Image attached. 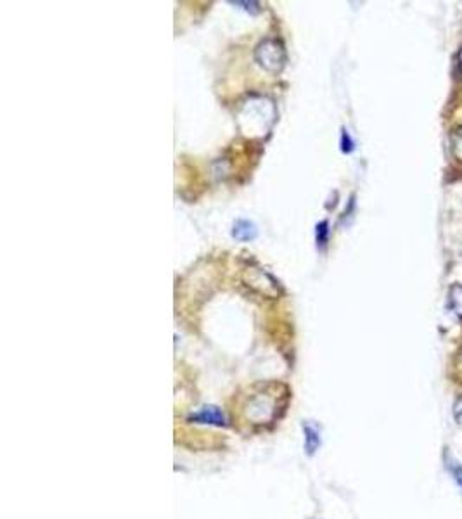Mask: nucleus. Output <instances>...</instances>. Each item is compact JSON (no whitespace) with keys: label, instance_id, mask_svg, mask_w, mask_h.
Listing matches in <instances>:
<instances>
[{"label":"nucleus","instance_id":"1","mask_svg":"<svg viewBox=\"0 0 462 519\" xmlns=\"http://www.w3.org/2000/svg\"><path fill=\"white\" fill-rule=\"evenodd\" d=\"M290 402V391L279 383L257 385L248 389L239 402L237 424L244 433H261L268 431L281 420Z\"/></svg>","mask_w":462,"mask_h":519},{"label":"nucleus","instance_id":"2","mask_svg":"<svg viewBox=\"0 0 462 519\" xmlns=\"http://www.w3.org/2000/svg\"><path fill=\"white\" fill-rule=\"evenodd\" d=\"M257 59L265 70L279 71L284 64V49L277 40L267 39L258 45Z\"/></svg>","mask_w":462,"mask_h":519},{"label":"nucleus","instance_id":"3","mask_svg":"<svg viewBox=\"0 0 462 519\" xmlns=\"http://www.w3.org/2000/svg\"><path fill=\"white\" fill-rule=\"evenodd\" d=\"M447 303L452 314L462 320V284H452L448 289Z\"/></svg>","mask_w":462,"mask_h":519},{"label":"nucleus","instance_id":"4","mask_svg":"<svg viewBox=\"0 0 462 519\" xmlns=\"http://www.w3.org/2000/svg\"><path fill=\"white\" fill-rule=\"evenodd\" d=\"M232 236L239 241H251L258 236V229L253 222L239 220V222H236V225H234Z\"/></svg>","mask_w":462,"mask_h":519},{"label":"nucleus","instance_id":"5","mask_svg":"<svg viewBox=\"0 0 462 519\" xmlns=\"http://www.w3.org/2000/svg\"><path fill=\"white\" fill-rule=\"evenodd\" d=\"M450 152L454 156V159H457L459 163H462V125L455 127L454 130L450 132Z\"/></svg>","mask_w":462,"mask_h":519},{"label":"nucleus","instance_id":"6","mask_svg":"<svg viewBox=\"0 0 462 519\" xmlns=\"http://www.w3.org/2000/svg\"><path fill=\"white\" fill-rule=\"evenodd\" d=\"M328 227H329V223L325 222V220L317 225V244L321 247H324L325 244H328V236H329Z\"/></svg>","mask_w":462,"mask_h":519},{"label":"nucleus","instance_id":"7","mask_svg":"<svg viewBox=\"0 0 462 519\" xmlns=\"http://www.w3.org/2000/svg\"><path fill=\"white\" fill-rule=\"evenodd\" d=\"M448 467H450L452 478H454L455 483H457L459 488H461V490H462V466L459 462H452Z\"/></svg>","mask_w":462,"mask_h":519},{"label":"nucleus","instance_id":"8","mask_svg":"<svg viewBox=\"0 0 462 519\" xmlns=\"http://www.w3.org/2000/svg\"><path fill=\"white\" fill-rule=\"evenodd\" d=\"M452 412H454V419L459 426H462V395L457 396L452 407Z\"/></svg>","mask_w":462,"mask_h":519},{"label":"nucleus","instance_id":"9","mask_svg":"<svg viewBox=\"0 0 462 519\" xmlns=\"http://www.w3.org/2000/svg\"><path fill=\"white\" fill-rule=\"evenodd\" d=\"M353 145H355V144H353V141H352V137H350L348 132L343 130V134H341V149H343V152H352L353 151Z\"/></svg>","mask_w":462,"mask_h":519},{"label":"nucleus","instance_id":"10","mask_svg":"<svg viewBox=\"0 0 462 519\" xmlns=\"http://www.w3.org/2000/svg\"><path fill=\"white\" fill-rule=\"evenodd\" d=\"M461 71H462V52H461Z\"/></svg>","mask_w":462,"mask_h":519}]
</instances>
